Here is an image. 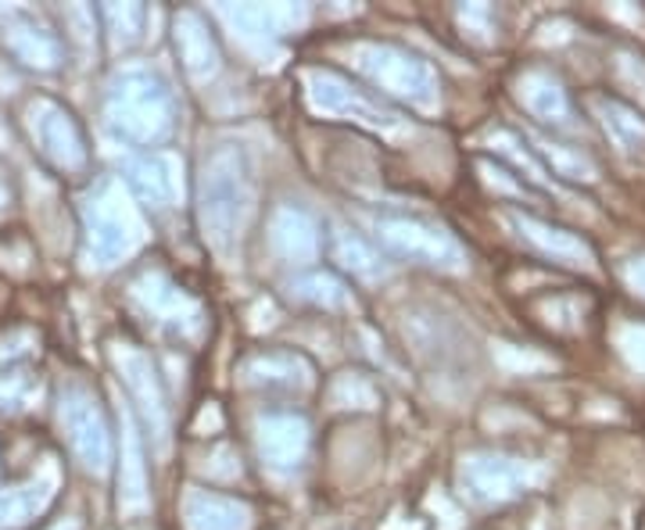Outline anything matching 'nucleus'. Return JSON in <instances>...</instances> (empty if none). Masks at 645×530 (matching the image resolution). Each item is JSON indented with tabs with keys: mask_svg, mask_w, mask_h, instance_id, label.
<instances>
[{
	"mask_svg": "<svg viewBox=\"0 0 645 530\" xmlns=\"http://www.w3.org/2000/svg\"><path fill=\"white\" fill-rule=\"evenodd\" d=\"M0 43L18 65L33 68V73H57L65 65V40L57 37L54 26H47L29 11H8L0 18Z\"/></svg>",
	"mask_w": 645,
	"mask_h": 530,
	"instance_id": "13",
	"label": "nucleus"
},
{
	"mask_svg": "<svg viewBox=\"0 0 645 530\" xmlns=\"http://www.w3.org/2000/svg\"><path fill=\"white\" fill-rule=\"evenodd\" d=\"M29 140L40 151V158L62 176H83L90 169V147L83 126L76 122V115L57 104L54 98H37L29 104L26 115Z\"/></svg>",
	"mask_w": 645,
	"mask_h": 530,
	"instance_id": "6",
	"label": "nucleus"
},
{
	"mask_svg": "<svg viewBox=\"0 0 645 530\" xmlns=\"http://www.w3.org/2000/svg\"><path fill=\"white\" fill-rule=\"evenodd\" d=\"M373 241L387 255L409 258V262L441 269V273H463L470 255L438 222L413 219V216H377L373 219Z\"/></svg>",
	"mask_w": 645,
	"mask_h": 530,
	"instance_id": "4",
	"label": "nucleus"
},
{
	"mask_svg": "<svg viewBox=\"0 0 645 530\" xmlns=\"http://www.w3.org/2000/svg\"><path fill=\"white\" fill-rule=\"evenodd\" d=\"M516 98H520V104L538 122L556 126V129L573 126V108H570L567 90H563V82L553 73H545V68H527L520 82H516Z\"/></svg>",
	"mask_w": 645,
	"mask_h": 530,
	"instance_id": "20",
	"label": "nucleus"
},
{
	"mask_svg": "<svg viewBox=\"0 0 645 530\" xmlns=\"http://www.w3.org/2000/svg\"><path fill=\"white\" fill-rule=\"evenodd\" d=\"M509 222H513L516 237H520L524 244H531L538 255L553 258V262H559V266H584V269L595 266L592 244L584 237H578V233L553 227V222L538 219V216H531V211H516V208L509 211Z\"/></svg>",
	"mask_w": 645,
	"mask_h": 530,
	"instance_id": "16",
	"label": "nucleus"
},
{
	"mask_svg": "<svg viewBox=\"0 0 645 530\" xmlns=\"http://www.w3.org/2000/svg\"><path fill=\"white\" fill-rule=\"evenodd\" d=\"M172 43H176V57H180L183 73L194 82H208L219 76L222 68V51L212 26L205 22V15L197 11H180L172 22Z\"/></svg>",
	"mask_w": 645,
	"mask_h": 530,
	"instance_id": "17",
	"label": "nucleus"
},
{
	"mask_svg": "<svg viewBox=\"0 0 645 530\" xmlns=\"http://www.w3.org/2000/svg\"><path fill=\"white\" fill-rule=\"evenodd\" d=\"M251 505L212 488H191L183 499L186 530H251Z\"/></svg>",
	"mask_w": 645,
	"mask_h": 530,
	"instance_id": "18",
	"label": "nucleus"
},
{
	"mask_svg": "<svg viewBox=\"0 0 645 530\" xmlns=\"http://www.w3.org/2000/svg\"><path fill=\"white\" fill-rule=\"evenodd\" d=\"M57 423H62V434L73 455L79 458V466L90 469V474H104L112 466V423L90 387H65L62 405H57Z\"/></svg>",
	"mask_w": 645,
	"mask_h": 530,
	"instance_id": "7",
	"label": "nucleus"
},
{
	"mask_svg": "<svg viewBox=\"0 0 645 530\" xmlns=\"http://www.w3.org/2000/svg\"><path fill=\"white\" fill-rule=\"evenodd\" d=\"M104 119L126 144L158 147L176 129V98L169 82L151 68H126L104 93Z\"/></svg>",
	"mask_w": 645,
	"mask_h": 530,
	"instance_id": "2",
	"label": "nucleus"
},
{
	"mask_svg": "<svg viewBox=\"0 0 645 530\" xmlns=\"http://www.w3.org/2000/svg\"><path fill=\"white\" fill-rule=\"evenodd\" d=\"M534 158L549 165L553 176H563V180H595V161L581 151H573L567 144H553V140H534Z\"/></svg>",
	"mask_w": 645,
	"mask_h": 530,
	"instance_id": "27",
	"label": "nucleus"
},
{
	"mask_svg": "<svg viewBox=\"0 0 645 530\" xmlns=\"http://www.w3.org/2000/svg\"><path fill=\"white\" fill-rule=\"evenodd\" d=\"M334 258L348 269L351 276L370 280V284H373V280L387 276V262H384V255L377 251V244L366 241L356 230H337L334 233Z\"/></svg>",
	"mask_w": 645,
	"mask_h": 530,
	"instance_id": "24",
	"label": "nucleus"
},
{
	"mask_svg": "<svg viewBox=\"0 0 645 530\" xmlns=\"http://www.w3.org/2000/svg\"><path fill=\"white\" fill-rule=\"evenodd\" d=\"M115 370H119V380L126 384L129 402H133L140 416H144L147 438H155L158 449H166L169 444V398H166V387H162L155 362H151L140 348L122 345V348H115Z\"/></svg>",
	"mask_w": 645,
	"mask_h": 530,
	"instance_id": "11",
	"label": "nucleus"
},
{
	"mask_svg": "<svg viewBox=\"0 0 645 530\" xmlns=\"http://www.w3.org/2000/svg\"><path fill=\"white\" fill-rule=\"evenodd\" d=\"M287 290H291V298H295V301L312 305V309H326V312L348 309V305H351V290H348L345 280L334 276V273H323V269L298 273L287 284Z\"/></svg>",
	"mask_w": 645,
	"mask_h": 530,
	"instance_id": "23",
	"label": "nucleus"
},
{
	"mask_svg": "<svg viewBox=\"0 0 645 530\" xmlns=\"http://www.w3.org/2000/svg\"><path fill=\"white\" fill-rule=\"evenodd\" d=\"M251 211L255 176L248 155L237 144H216L202 158V172H197V222H202L205 241L219 255H230L241 244Z\"/></svg>",
	"mask_w": 645,
	"mask_h": 530,
	"instance_id": "1",
	"label": "nucleus"
},
{
	"mask_svg": "<svg viewBox=\"0 0 645 530\" xmlns=\"http://www.w3.org/2000/svg\"><path fill=\"white\" fill-rule=\"evenodd\" d=\"M241 376L248 387L269 395H309L315 387L312 362L295 351H258V356L244 359Z\"/></svg>",
	"mask_w": 645,
	"mask_h": 530,
	"instance_id": "14",
	"label": "nucleus"
},
{
	"mask_svg": "<svg viewBox=\"0 0 645 530\" xmlns=\"http://www.w3.org/2000/svg\"><path fill=\"white\" fill-rule=\"evenodd\" d=\"M151 505L147 494V463L140 452V438L133 427L122 434V463H119V509L122 513H144Z\"/></svg>",
	"mask_w": 645,
	"mask_h": 530,
	"instance_id": "22",
	"label": "nucleus"
},
{
	"mask_svg": "<svg viewBox=\"0 0 645 530\" xmlns=\"http://www.w3.org/2000/svg\"><path fill=\"white\" fill-rule=\"evenodd\" d=\"M104 26H108L112 40L119 47H129L140 40L144 29V8L140 4H122V8H104Z\"/></svg>",
	"mask_w": 645,
	"mask_h": 530,
	"instance_id": "28",
	"label": "nucleus"
},
{
	"mask_svg": "<svg viewBox=\"0 0 645 530\" xmlns=\"http://www.w3.org/2000/svg\"><path fill=\"white\" fill-rule=\"evenodd\" d=\"M126 183L133 197L151 211H166L180 197V180L176 165L166 155H140L126 161Z\"/></svg>",
	"mask_w": 645,
	"mask_h": 530,
	"instance_id": "19",
	"label": "nucleus"
},
{
	"mask_svg": "<svg viewBox=\"0 0 645 530\" xmlns=\"http://www.w3.org/2000/svg\"><path fill=\"white\" fill-rule=\"evenodd\" d=\"M129 298L140 309L147 323H155L162 334L194 340L205 329V309L191 290H183L169 273L162 269H144L133 284H129Z\"/></svg>",
	"mask_w": 645,
	"mask_h": 530,
	"instance_id": "5",
	"label": "nucleus"
},
{
	"mask_svg": "<svg viewBox=\"0 0 645 530\" xmlns=\"http://www.w3.org/2000/svg\"><path fill=\"white\" fill-rule=\"evenodd\" d=\"M255 449L258 458L273 469V474H295L305 466L312 449V427L305 412L295 409H273L255 423Z\"/></svg>",
	"mask_w": 645,
	"mask_h": 530,
	"instance_id": "12",
	"label": "nucleus"
},
{
	"mask_svg": "<svg viewBox=\"0 0 645 530\" xmlns=\"http://www.w3.org/2000/svg\"><path fill=\"white\" fill-rule=\"evenodd\" d=\"M595 108L603 115L606 137L614 140L624 155H638V151H645V119L635 108H628V104L617 98H595Z\"/></svg>",
	"mask_w": 645,
	"mask_h": 530,
	"instance_id": "25",
	"label": "nucleus"
},
{
	"mask_svg": "<svg viewBox=\"0 0 645 530\" xmlns=\"http://www.w3.org/2000/svg\"><path fill=\"white\" fill-rule=\"evenodd\" d=\"M538 480V466L502 452H474L460 463V488L477 505H502Z\"/></svg>",
	"mask_w": 645,
	"mask_h": 530,
	"instance_id": "10",
	"label": "nucleus"
},
{
	"mask_svg": "<svg viewBox=\"0 0 645 530\" xmlns=\"http://www.w3.org/2000/svg\"><path fill=\"white\" fill-rule=\"evenodd\" d=\"M83 230H87V258L93 266L108 269L119 266L140 247V227L133 211L122 208L119 194L112 186H104L101 194H93L83 208Z\"/></svg>",
	"mask_w": 645,
	"mask_h": 530,
	"instance_id": "9",
	"label": "nucleus"
},
{
	"mask_svg": "<svg viewBox=\"0 0 645 530\" xmlns=\"http://www.w3.org/2000/svg\"><path fill=\"white\" fill-rule=\"evenodd\" d=\"M620 348H624V356H628L631 366L645 373V326L624 329V337H620Z\"/></svg>",
	"mask_w": 645,
	"mask_h": 530,
	"instance_id": "30",
	"label": "nucleus"
},
{
	"mask_svg": "<svg viewBox=\"0 0 645 530\" xmlns=\"http://www.w3.org/2000/svg\"><path fill=\"white\" fill-rule=\"evenodd\" d=\"M628 284L645 298V258H635V262L628 266Z\"/></svg>",
	"mask_w": 645,
	"mask_h": 530,
	"instance_id": "31",
	"label": "nucleus"
},
{
	"mask_svg": "<svg viewBox=\"0 0 645 530\" xmlns=\"http://www.w3.org/2000/svg\"><path fill=\"white\" fill-rule=\"evenodd\" d=\"M305 98H309L312 112L326 115V119H345L366 129H380V133L402 126L391 108H384L377 98H370L366 90H359L356 82L331 73V68H312L305 76Z\"/></svg>",
	"mask_w": 645,
	"mask_h": 530,
	"instance_id": "8",
	"label": "nucleus"
},
{
	"mask_svg": "<svg viewBox=\"0 0 645 530\" xmlns=\"http://www.w3.org/2000/svg\"><path fill=\"white\" fill-rule=\"evenodd\" d=\"M269 244L291 266H312L323 251V230L312 211L298 205H280L269 216Z\"/></svg>",
	"mask_w": 645,
	"mask_h": 530,
	"instance_id": "15",
	"label": "nucleus"
},
{
	"mask_svg": "<svg viewBox=\"0 0 645 530\" xmlns=\"http://www.w3.org/2000/svg\"><path fill=\"white\" fill-rule=\"evenodd\" d=\"M219 18L233 29V37L241 43H255V47H269L276 43L287 33L291 22L301 18V11L291 8H262V4H248V8H219Z\"/></svg>",
	"mask_w": 645,
	"mask_h": 530,
	"instance_id": "21",
	"label": "nucleus"
},
{
	"mask_svg": "<svg viewBox=\"0 0 645 530\" xmlns=\"http://www.w3.org/2000/svg\"><path fill=\"white\" fill-rule=\"evenodd\" d=\"M460 22H463V29H470V37L485 40V43L491 40V33H495V15H491V8H485V4L463 8Z\"/></svg>",
	"mask_w": 645,
	"mask_h": 530,
	"instance_id": "29",
	"label": "nucleus"
},
{
	"mask_svg": "<svg viewBox=\"0 0 645 530\" xmlns=\"http://www.w3.org/2000/svg\"><path fill=\"white\" fill-rule=\"evenodd\" d=\"M47 502V488L29 480V484L0 488V530H26Z\"/></svg>",
	"mask_w": 645,
	"mask_h": 530,
	"instance_id": "26",
	"label": "nucleus"
},
{
	"mask_svg": "<svg viewBox=\"0 0 645 530\" xmlns=\"http://www.w3.org/2000/svg\"><path fill=\"white\" fill-rule=\"evenodd\" d=\"M351 57H356L359 73L380 93H387V98L413 104L420 112L438 108L441 79L434 73V65L424 62L420 54L395 43H359L356 51H351Z\"/></svg>",
	"mask_w": 645,
	"mask_h": 530,
	"instance_id": "3",
	"label": "nucleus"
}]
</instances>
